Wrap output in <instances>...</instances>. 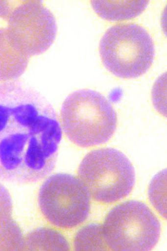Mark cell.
Returning a JSON list of instances; mask_svg holds the SVG:
<instances>
[{
	"label": "cell",
	"mask_w": 167,
	"mask_h": 251,
	"mask_svg": "<svg viewBox=\"0 0 167 251\" xmlns=\"http://www.w3.org/2000/svg\"><path fill=\"white\" fill-rule=\"evenodd\" d=\"M60 116L66 137L80 148L107 143L117 126V115L111 103L92 90L71 93L63 103Z\"/></svg>",
	"instance_id": "cell-2"
},
{
	"label": "cell",
	"mask_w": 167,
	"mask_h": 251,
	"mask_svg": "<svg viewBox=\"0 0 167 251\" xmlns=\"http://www.w3.org/2000/svg\"><path fill=\"white\" fill-rule=\"evenodd\" d=\"M30 58L9 41L6 28L0 29V83L16 81L24 73Z\"/></svg>",
	"instance_id": "cell-8"
},
{
	"label": "cell",
	"mask_w": 167,
	"mask_h": 251,
	"mask_svg": "<svg viewBox=\"0 0 167 251\" xmlns=\"http://www.w3.org/2000/svg\"><path fill=\"white\" fill-rule=\"evenodd\" d=\"M148 1H91L97 15L109 21H123L141 15Z\"/></svg>",
	"instance_id": "cell-9"
},
{
	"label": "cell",
	"mask_w": 167,
	"mask_h": 251,
	"mask_svg": "<svg viewBox=\"0 0 167 251\" xmlns=\"http://www.w3.org/2000/svg\"><path fill=\"white\" fill-rule=\"evenodd\" d=\"M95 201L110 204L127 197L136 182L135 169L123 152L111 148L89 152L77 171Z\"/></svg>",
	"instance_id": "cell-4"
},
{
	"label": "cell",
	"mask_w": 167,
	"mask_h": 251,
	"mask_svg": "<svg viewBox=\"0 0 167 251\" xmlns=\"http://www.w3.org/2000/svg\"><path fill=\"white\" fill-rule=\"evenodd\" d=\"M105 243L101 226L92 224L79 229L74 246L76 251H104L107 249Z\"/></svg>",
	"instance_id": "cell-12"
},
{
	"label": "cell",
	"mask_w": 167,
	"mask_h": 251,
	"mask_svg": "<svg viewBox=\"0 0 167 251\" xmlns=\"http://www.w3.org/2000/svg\"><path fill=\"white\" fill-rule=\"evenodd\" d=\"M24 251L23 232L12 216L0 218V251Z\"/></svg>",
	"instance_id": "cell-11"
},
{
	"label": "cell",
	"mask_w": 167,
	"mask_h": 251,
	"mask_svg": "<svg viewBox=\"0 0 167 251\" xmlns=\"http://www.w3.org/2000/svg\"><path fill=\"white\" fill-rule=\"evenodd\" d=\"M6 20L12 46L29 58L47 51L56 37V20L42 1L16 2Z\"/></svg>",
	"instance_id": "cell-7"
},
{
	"label": "cell",
	"mask_w": 167,
	"mask_h": 251,
	"mask_svg": "<svg viewBox=\"0 0 167 251\" xmlns=\"http://www.w3.org/2000/svg\"><path fill=\"white\" fill-rule=\"evenodd\" d=\"M62 130L51 104L20 81L0 83V181L30 184L54 171Z\"/></svg>",
	"instance_id": "cell-1"
},
{
	"label": "cell",
	"mask_w": 167,
	"mask_h": 251,
	"mask_svg": "<svg viewBox=\"0 0 167 251\" xmlns=\"http://www.w3.org/2000/svg\"><path fill=\"white\" fill-rule=\"evenodd\" d=\"M103 65L111 74L122 79L142 76L150 68L155 46L150 34L136 24L112 26L99 43Z\"/></svg>",
	"instance_id": "cell-3"
},
{
	"label": "cell",
	"mask_w": 167,
	"mask_h": 251,
	"mask_svg": "<svg viewBox=\"0 0 167 251\" xmlns=\"http://www.w3.org/2000/svg\"><path fill=\"white\" fill-rule=\"evenodd\" d=\"M102 228L106 246L111 251H151L161 235V223L146 204L130 200L114 207Z\"/></svg>",
	"instance_id": "cell-5"
},
{
	"label": "cell",
	"mask_w": 167,
	"mask_h": 251,
	"mask_svg": "<svg viewBox=\"0 0 167 251\" xmlns=\"http://www.w3.org/2000/svg\"><path fill=\"white\" fill-rule=\"evenodd\" d=\"M38 203L46 220L64 229L80 226L91 212V194L82 181L71 174L48 177L40 187Z\"/></svg>",
	"instance_id": "cell-6"
},
{
	"label": "cell",
	"mask_w": 167,
	"mask_h": 251,
	"mask_svg": "<svg viewBox=\"0 0 167 251\" xmlns=\"http://www.w3.org/2000/svg\"><path fill=\"white\" fill-rule=\"evenodd\" d=\"M70 246L60 232L39 228L29 232L24 239V251H69Z\"/></svg>",
	"instance_id": "cell-10"
},
{
	"label": "cell",
	"mask_w": 167,
	"mask_h": 251,
	"mask_svg": "<svg viewBox=\"0 0 167 251\" xmlns=\"http://www.w3.org/2000/svg\"><path fill=\"white\" fill-rule=\"evenodd\" d=\"M13 203L9 192L0 183V218L12 216Z\"/></svg>",
	"instance_id": "cell-13"
}]
</instances>
